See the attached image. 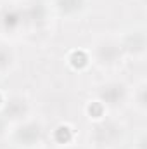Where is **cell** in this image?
I'll return each instance as SVG.
<instances>
[{"instance_id": "3", "label": "cell", "mask_w": 147, "mask_h": 149, "mask_svg": "<svg viewBox=\"0 0 147 149\" xmlns=\"http://www.w3.org/2000/svg\"><path fill=\"white\" fill-rule=\"evenodd\" d=\"M90 113L95 114V116H99L101 114V106H90Z\"/></svg>"}, {"instance_id": "1", "label": "cell", "mask_w": 147, "mask_h": 149, "mask_svg": "<svg viewBox=\"0 0 147 149\" xmlns=\"http://www.w3.org/2000/svg\"><path fill=\"white\" fill-rule=\"evenodd\" d=\"M55 139H57L59 142H68V141L71 139V132H69V128H68V127H61V128L55 132Z\"/></svg>"}, {"instance_id": "2", "label": "cell", "mask_w": 147, "mask_h": 149, "mask_svg": "<svg viewBox=\"0 0 147 149\" xmlns=\"http://www.w3.org/2000/svg\"><path fill=\"white\" fill-rule=\"evenodd\" d=\"M71 61H73L74 66H78V68H81V66H85V64H87V57H85V54H83V52H74L73 57H71Z\"/></svg>"}]
</instances>
